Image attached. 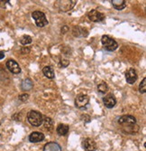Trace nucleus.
I'll return each instance as SVG.
<instances>
[{"instance_id": "nucleus-1", "label": "nucleus", "mask_w": 146, "mask_h": 151, "mask_svg": "<svg viewBox=\"0 0 146 151\" xmlns=\"http://www.w3.org/2000/svg\"><path fill=\"white\" fill-rule=\"evenodd\" d=\"M27 119L31 125L34 127H39L42 125L43 117L41 114V112L37 111H30L27 114Z\"/></svg>"}, {"instance_id": "nucleus-2", "label": "nucleus", "mask_w": 146, "mask_h": 151, "mask_svg": "<svg viewBox=\"0 0 146 151\" xmlns=\"http://www.w3.org/2000/svg\"><path fill=\"white\" fill-rule=\"evenodd\" d=\"M32 17L35 22V24L38 27H44L45 25H47L48 20L45 17V14L41 12V11H34L32 14Z\"/></svg>"}, {"instance_id": "nucleus-3", "label": "nucleus", "mask_w": 146, "mask_h": 151, "mask_svg": "<svg viewBox=\"0 0 146 151\" xmlns=\"http://www.w3.org/2000/svg\"><path fill=\"white\" fill-rule=\"evenodd\" d=\"M101 42H102V45H104V47L105 48V50L110 51V52L115 51L118 47L117 43L113 38L109 37L108 35H103L102 39H101Z\"/></svg>"}, {"instance_id": "nucleus-4", "label": "nucleus", "mask_w": 146, "mask_h": 151, "mask_svg": "<svg viewBox=\"0 0 146 151\" xmlns=\"http://www.w3.org/2000/svg\"><path fill=\"white\" fill-rule=\"evenodd\" d=\"M76 2L75 0H64V1H56V6L63 11V12H67V11H70L71 10L74 6L76 5Z\"/></svg>"}, {"instance_id": "nucleus-5", "label": "nucleus", "mask_w": 146, "mask_h": 151, "mask_svg": "<svg viewBox=\"0 0 146 151\" xmlns=\"http://www.w3.org/2000/svg\"><path fill=\"white\" fill-rule=\"evenodd\" d=\"M118 123L122 126H135L136 124V119L134 116L131 115H124L120 117V119H118Z\"/></svg>"}, {"instance_id": "nucleus-6", "label": "nucleus", "mask_w": 146, "mask_h": 151, "mask_svg": "<svg viewBox=\"0 0 146 151\" xmlns=\"http://www.w3.org/2000/svg\"><path fill=\"white\" fill-rule=\"evenodd\" d=\"M88 17L92 22H101L105 19L104 14L98 10H91L88 14Z\"/></svg>"}, {"instance_id": "nucleus-7", "label": "nucleus", "mask_w": 146, "mask_h": 151, "mask_svg": "<svg viewBox=\"0 0 146 151\" xmlns=\"http://www.w3.org/2000/svg\"><path fill=\"white\" fill-rule=\"evenodd\" d=\"M88 101H89V98L88 95L80 94V95L77 96V98L75 100V105L78 109H82L88 105Z\"/></svg>"}, {"instance_id": "nucleus-8", "label": "nucleus", "mask_w": 146, "mask_h": 151, "mask_svg": "<svg viewBox=\"0 0 146 151\" xmlns=\"http://www.w3.org/2000/svg\"><path fill=\"white\" fill-rule=\"evenodd\" d=\"M6 67H7V69L14 74H18L21 73V68H20L19 64L16 61L12 60V59H10L6 62Z\"/></svg>"}, {"instance_id": "nucleus-9", "label": "nucleus", "mask_w": 146, "mask_h": 151, "mask_svg": "<svg viewBox=\"0 0 146 151\" xmlns=\"http://www.w3.org/2000/svg\"><path fill=\"white\" fill-rule=\"evenodd\" d=\"M82 147L86 151H96L97 149V144L92 139H85L82 141Z\"/></svg>"}, {"instance_id": "nucleus-10", "label": "nucleus", "mask_w": 146, "mask_h": 151, "mask_svg": "<svg viewBox=\"0 0 146 151\" xmlns=\"http://www.w3.org/2000/svg\"><path fill=\"white\" fill-rule=\"evenodd\" d=\"M138 76H137V73L135 69H130L126 73H125V79L126 81L129 84H134L136 81Z\"/></svg>"}, {"instance_id": "nucleus-11", "label": "nucleus", "mask_w": 146, "mask_h": 151, "mask_svg": "<svg viewBox=\"0 0 146 151\" xmlns=\"http://www.w3.org/2000/svg\"><path fill=\"white\" fill-rule=\"evenodd\" d=\"M103 102H104V105L105 107L108 108V109H111V108L115 107V105L116 104V100L114 97V95L109 94V95L105 96V97L103 98Z\"/></svg>"}, {"instance_id": "nucleus-12", "label": "nucleus", "mask_w": 146, "mask_h": 151, "mask_svg": "<svg viewBox=\"0 0 146 151\" xmlns=\"http://www.w3.org/2000/svg\"><path fill=\"white\" fill-rule=\"evenodd\" d=\"M43 139H44V135L38 131H34L29 136V140L32 143H38L43 141Z\"/></svg>"}, {"instance_id": "nucleus-13", "label": "nucleus", "mask_w": 146, "mask_h": 151, "mask_svg": "<svg viewBox=\"0 0 146 151\" xmlns=\"http://www.w3.org/2000/svg\"><path fill=\"white\" fill-rule=\"evenodd\" d=\"M43 151H61V147L58 143L49 142L44 146Z\"/></svg>"}, {"instance_id": "nucleus-14", "label": "nucleus", "mask_w": 146, "mask_h": 151, "mask_svg": "<svg viewBox=\"0 0 146 151\" xmlns=\"http://www.w3.org/2000/svg\"><path fill=\"white\" fill-rule=\"evenodd\" d=\"M111 3L116 10H123L126 6L125 0H112Z\"/></svg>"}, {"instance_id": "nucleus-15", "label": "nucleus", "mask_w": 146, "mask_h": 151, "mask_svg": "<svg viewBox=\"0 0 146 151\" xmlns=\"http://www.w3.org/2000/svg\"><path fill=\"white\" fill-rule=\"evenodd\" d=\"M69 129H70V127L66 124H59L58 127H57V133L60 135V136H65L67 135L68 132H69Z\"/></svg>"}, {"instance_id": "nucleus-16", "label": "nucleus", "mask_w": 146, "mask_h": 151, "mask_svg": "<svg viewBox=\"0 0 146 151\" xmlns=\"http://www.w3.org/2000/svg\"><path fill=\"white\" fill-rule=\"evenodd\" d=\"M43 73L44 76L47 77L48 79H53L55 76L54 71L52 69V67H51V66H45L43 69Z\"/></svg>"}, {"instance_id": "nucleus-17", "label": "nucleus", "mask_w": 146, "mask_h": 151, "mask_svg": "<svg viewBox=\"0 0 146 151\" xmlns=\"http://www.w3.org/2000/svg\"><path fill=\"white\" fill-rule=\"evenodd\" d=\"M33 83L30 79H26L22 82V89L24 91H29L33 88Z\"/></svg>"}, {"instance_id": "nucleus-18", "label": "nucleus", "mask_w": 146, "mask_h": 151, "mask_svg": "<svg viewBox=\"0 0 146 151\" xmlns=\"http://www.w3.org/2000/svg\"><path fill=\"white\" fill-rule=\"evenodd\" d=\"M43 122L44 127H45L46 129H48V130H52V129H53V122H52V120H51V118L44 117Z\"/></svg>"}, {"instance_id": "nucleus-19", "label": "nucleus", "mask_w": 146, "mask_h": 151, "mask_svg": "<svg viewBox=\"0 0 146 151\" xmlns=\"http://www.w3.org/2000/svg\"><path fill=\"white\" fill-rule=\"evenodd\" d=\"M20 43L23 45H27L32 43V37L30 35H24L20 39Z\"/></svg>"}, {"instance_id": "nucleus-20", "label": "nucleus", "mask_w": 146, "mask_h": 151, "mask_svg": "<svg viewBox=\"0 0 146 151\" xmlns=\"http://www.w3.org/2000/svg\"><path fill=\"white\" fill-rule=\"evenodd\" d=\"M98 91L100 92V93H105L108 91V86L107 83H105V82H101L100 84L98 85Z\"/></svg>"}, {"instance_id": "nucleus-21", "label": "nucleus", "mask_w": 146, "mask_h": 151, "mask_svg": "<svg viewBox=\"0 0 146 151\" xmlns=\"http://www.w3.org/2000/svg\"><path fill=\"white\" fill-rule=\"evenodd\" d=\"M139 91H140L141 93H145L146 92V79L145 78H143L142 81L140 83Z\"/></svg>"}, {"instance_id": "nucleus-22", "label": "nucleus", "mask_w": 146, "mask_h": 151, "mask_svg": "<svg viewBox=\"0 0 146 151\" xmlns=\"http://www.w3.org/2000/svg\"><path fill=\"white\" fill-rule=\"evenodd\" d=\"M28 98H29L28 94H22V95L19 96V100L22 101H26L28 100Z\"/></svg>"}, {"instance_id": "nucleus-23", "label": "nucleus", "mask_w": 146, "mask_h": 151, "mask_svg": "<svg viewBox=\"0 0 146 151\" xmlns=\"http://www.w3.org/2000/svg\"><path fill=\"white\" fill-rule=\"evenodd\" d=\"M69 63H70V62L68 61V60H65V59H63V60H61V63H60V65L61 66V67H67L68 65H69Z\"/></svg>"}, {"instance_id": "nucleus-24", "label": "nucleus", "mask_w": 146, "mask_h": 151, "mask_svg": "<svg viewBox=\"0 0 146 151\" xmlns=\"http://www.w3.org/2000/svg\"><path fill=\"white\" fill-rule=\"evenodd\" d=\"M21 52H23V53H28L29 52H30V48H25V47H24V48H22V50H21Z\"/></svg>"}, {"instance_id": "nucleus-25", "label": "nucleus", "mask_w": 146, "mask_h": 151, "mask_svg": "<svg viewBox=\"0 0 146 151\" xmlns=\"http://www.w3.org/2000/svg\"><path fill=\"white\" fill-rule=\"evenodd\" d=\"M4 57H5V54H4V52H0V60H1V59H3Z\"/></svg>"}]
</instances>
